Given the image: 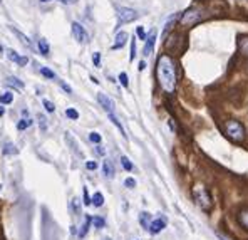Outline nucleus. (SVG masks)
<instances>
[{
  "label": "nucleus",
  "mask_w": 248,
  "mask_h": 240,
  "mask_svg": "<svg viewBox=\"0 0 248 240\" xmlns=\"http://www.w3.org/2000/svg\"><path fill=\"white\" fill-rule=\"evenodd\" d=\"M61 86H62V89H64L65 93H69V94L72 93V89H71V87H69L67 84H65V82H61Z\"/></svg>",
  "instance_id": "obj_40"
},
{
  "label": "nucleus",
  "mask_w": 248,
  "mask_h": 240,
  "mask_svg": "<svg viewBox=\"0 0 248 240\" xmlns=\"http://www.w3.org/2000/svg\"><path fill=\"white\" fill-rule=\"evenodd\" d=\"M72 34H74V37L78 42H81V44L87 42V32L79 22H74V24H72Z\"/></svg>",
  "instance_id": "obj_5"
},
{
  "label": "nucleus",
  "mask_w": 248,
  "mask_h": 240,
  "mask_svg": "<svg viewBox=\"0 0 248 240\" xmlns=\"http://www.w3.org/2000/svg\"><path fill=\"white\" fill-rule=\"evenodd\" d=\"M59 2H62V3H67V2H65V0H59Z\"/></svg>",
  "instance_id": "obj_47"
},
{
  "label": "nucleus",
  "mask_w": 248,
  "mask_h": 240,
  "mask_svg": "<svg viewBox=\"0 0 248 240\" xmlns=\"http://www.w3.org/2000/svg\"><path fill=\"white\" fill-rule=\"evenodd\" d=\"M144 67H146V63H140V71H143Z\"/></svg>",
  "instance_id": "obj_44"
},
{
  "label": "nucleus",
  "mask_w": 248,
  "mask_h": 240,
  "mask_svg": "<svg viewBox=\"0 0 248 240\" xmlns=\"http://www.w3.org/2000/svg\"><path fill=\"white\" fill-rule=\"evenodd\" d=\"M151 215H149V213L148 212H143V213H141V215H140V224L141 225H143V227L144 228H149V225H151Z\"/></svg>",
  "instance_id": "obj_13"
},
{
  "label": "nucleus",
  "mask_w": 248,
  "mask_h": 240,
  "mask_svg": "<svg viewBox=\"0 0 248 240\" xmlns=\"http://www.w3.org/2000/svg\"><path fill=\"white\" fill-rule=\"evenodd\" d=\"M155 42H156V31H151L148 37H146V46H144V50H143L144 56H149V54L153 52V49H155Z\"/></svg>",
  "instance_id": "obj_8"
},
{
  "label": "nucleus",
  "mask_w": 248,
  "mask_h": 240,
  "mask_svg": "<svg viewBox=\"0 0 248 240\" xmlns=\"http://www.w3.org/2000/svg\"><path fill=\"white\" fill-rule=\"evenodd\" d=\"M103 172H104V175L108 178L114 176V168H112V165H111V161H109V160H106V161L103 163Z\"/></svg>",
  "instance_id": "obj_11"
},
{
  "label": "nucleus",
  "mask_w": 248,
  "mask_h": 240,
  "mask_svg": "<svg viewBox=\"0 0 248 240\" xmlns=\"http://www.w3.org/2000/svg\"><path fill=\"white\" fill-rule=\"evenodd\" d=\"M108 116H109V119H111V121H112V125H114L116 128H118L119 131H121V134H123L124 138H126V133H124V128L121 126V123H119V119L114 116V112H108Z\"/></svg>",
  "instance_id": "obj_14"
},
{
  "label": "nucleus",
  "mask_w": 248,
  "mask_h": 240,
  "mask_svg": "<svg viewBox=\"0 0 248 240\" xmlns=\"http://www.w3.org/2000/svg\"><path fill=\"white\" fill-rule=\"evenodd\" d=\"M41 74L42 76H46V78H49V79H54L56 78V74H54L50 69H47V67H41Z\"/></svg>",
  "instance_id": "obj_25"
},
{
  "label": "nucleus",
  "mask_w": 248,
  "mask_h": 240,
  "mask_svg": "<svg viewBox=\"0 0 248 240\" xmlns=\"http://www.w3.org/2000/svg\"><path fill=\"white\" fill-rule=\"evenodd\" d=\"M121 163H123L124 170H127V172H131V170H133V163L129 161V158H127V156H123V158H121Z\"/></svg>",
  "instance_id": "obj_24"
},
{
  "label": "nucleus",
  "mask_w": 248,
  "mask_h": 240,
  "mask_svg": "<svg viewBox=\"0 0 248 240\" xmlns=\"http://www.w3.org/2000/svg\"><path fill=\"white\" fill-rule=\"evenodd\" d=\"M93 225H94V228H103L106 225V222H104V218H101V217H94Z\"/></svg>",
  "instance_id": "obj_22"
},
{
  "label": "nucleus",
  "mask_w": 248,
  "mask_h": 240,
  "mask_svg": "<svg viewBox=\"0 0 248 240\" xmlns=\"http://www.w3.org/2000/svg\"><path fill=\"white\" fill-rule=\"evenodd\" d=\"M65 116H67V118H71V119H78L79 112L76 111V109H67V111H65Z\"/></svg>",
  "instance_id": "obj_26"
},
{
  "label": "nucleus",
  "mask_w": 248,
  "mask_h": 240,
  "mask_svg": "<svg viewBox=\"0 0 248 240\" xmlns=\"http://www.w3.org/2000/svg\"><path fill=\"white\" fill-rule=\"evenodd\" d=\"M193 195H195L196 203L202 207L203 212H210L211 207H213V202H211V196H210V193H208L206 188H203V187L193 188Z\"/></svg>",
  "instance_id": "obj_3"
},
{
  "label": "nucleus",
  "mask_w": 248,
  "mask_h": 240,
  "mask_svg": "<svg viewBox=\"0 0 248 240\" xmlns=\"http://www.w3.org/2000/svg\"><path fill=\"white\" fill-rule=\"evenodd\" d=\"M89 140L93 141V143L99 144V143H101V134H99V133H91V134H89Z\"/></svg>",
  "instance_id": "obj_27"
},
{
  "label": "nucleus",
  "mask_w": 248,
  "mask_h": 240,
  "mask_svg": "<svg viewBox=\"0 0 248 240\" xmlns=\"http://www.w3.org/2000/svg\"><path fill=\"white\" fill-rule=\"evenodd\" d=\"M138 19V12L129 7H119L118 9V20L121 24H127V22H133Z\"/></svg>",
  "instance_id": "obj_4"
},
{
  "label": "nucleus",
  "mask_w": 248,
  "mask_h": 240,
  "mask_svg": "<svg viewBox=\"0 0 248 240\" xmlns=\"http://www.w3.org/2000/svg\"><path fill=\"white\" fill-rule=\"evenodd\" d=\"M10 31H12V32H14V34H16V35H17V37H19V39H20V41H22V42H24V44H25V46H29V47H31V46H32L31 39H29V37H25V35H24V34H22V32H19V31H17V29L10 27Z\"/></svg>",
  "instance_id": "obj_17"
},
{
  "label": "nucleus",
  "mask_w": 248,
  "mask_h": 240,
  "mask_svg": "<svg viewBox=\"0 0 248 240\" xmlns=\"http://www.w3.org/2000/svg\"><path fill=\"white\" fill-rule=\"evenodd\" d=\"M14 101V94L12 93H5L3 96H0V103L2 104H9Z\"/></svg>",
  "instance_id": "obj_21"
},
{
  "label": "nucleus",
  "mask_w": 248,
  "mask_h": 240,
  "mask_svg": "<svg viewBox=\"0 0 248 240\" xmlns=\"http://www.w3.org/2000/svg\"><path fill=\"white\" fill-rule=\"evenodd\" d=\"M86 168L87 170H96L97 168V163L96 161H87L86 163Z\"/></svg>",
  "instance_id": "obj_35"
},
{
  "label": "nucleus",
  "mask_w": 248,
  "mask_h": 240,
  "mask_svg": "<svg viewBox=\"0 0 248 240\" xmlns=\"http://www.w3.org/2000/svg\"><path fill=\"white\" fill-rule=\"evenodd\" d=\"M165 227H166V220H165V218H156V220L151 222V225H149L148 230H149V234L158 235Z\"/></svg>",
  "instance_id": "obj_6"
},
{
  "label": "nucleus",
  "mask_w": 248,
  "mask_h": 240,
  "mask_svg": "<svg viewBox=\"0 0 248 240\" xmlns=\"http://www.w3.org/2000/svg\"><path fill=\"white\" fill-rule=\"evenodd\" d=\"M96 151H97V153H99V155H104V153H106L103 146H96Z\"/></svg>",
  "instance_id": "obj_42"
},
{
  "label": "nucleus",
  "mask_w": 248,
  "mask_h": 240,
  "mask_svg": "<svg viewBox=\"0 0 248 240\" xmlns=\"http://www.w3.org/2000/svg\"><path fill=\"white\" fill-rule=\"evenodd\" d=\"M39 123H41L42 129L46 131V129H47V125H46V118H44V116H39Z\"/></svg>",
  "instance_id": "obj_39"
},
{
  "label": "nucleus",
  "mask_w": 248,
  "mask_h": 240,
  "mask_svg": "<svg viewBox=\"0 0 248 240\" xmlns=\"http://www.w3.org/2000/svg\"><path fill=\"white\" fill-rule=\"evenodd\" d=\"M93 203V198L89 196V193H87V190L84 188V205H91Z\"/></svg>",
  "instance_id": "obj_31"
},
{
  "label": "nucleus",
  "mask_w": 248,
  "mask_h": 240,
  "mask_svg": "<svg viewBox=\"0 0 248 240\" xmlns=\"http://www.w3.org/2000/svg\"><path fill=\"white\" fill-rule=\"evenodd\" d=\"M124 185H126V187H129V188H134V187H136V180H134V178H126Z\"/></svg>",
  "instance_id": "obj_32"
},
{
  "label": "nucleus",
  "mask_w": 248,
  "mask_h": 240,
  "mask_svg": "<svg viewBox=\"0 0 248 240\" xmlns=\"http://www.w3.org/2000/svg\"><path fill=\"white\" fill-rule=\"evenodd\" d=\"M72 208H74V212H76V213H79V200H78V198L72 200Z\"/></svg>",
  "instance_id": "obj_37"
},
{
  "label": "nucleus",
  "mask_w": 248,
  "mask_h": 240,
  "mask_svg": "<svg viewBox=\"0 0 248 240\" xmlns=\"http://www.w3.org/2000/svg\"><path fill=\"white\" fill-rule=\"evenodd\" d=\"M217 237H218V239H221V240H228V239H227V235H223L221 232H217Z\"/></svg>",
  "instance_id": "obj_41"
},
{
  "label": "nucleus",
  "mask_w": 248,
  "mask_h": 240,
  "mask_svg": "<svg viewBox=\"0 0 248 240\" xmlns=\"http://www.w3.org/2000/svg\"><path fill=\"white\" fill-rule=\"evenodd\" d=\"M7 57H9V59L12 61V63H16V64H19V65H25V64L29 63L27 57L20 56V54H17L16 50H12V49L7 50Z\"/></svg>",
  "instance_id": "obj_9"
},
{
  "label": "nucleus",
  "mask_w": 248,
  "mask_h": 240,
  "mask_svg": "<svg viewBox=\"0 0 248 240\" xmlns=\"http://www.w3.org/2000/svg\"><path fill=\"white\" fill-rule=\"evenodd\" d=\"M91 222H93V218H91V217H86V220H84V225H82L81 232H79V237H84V235L87 234V230H89Z\"/></svg>",
  "instance_id": "obj_19"
},
{
  "label": "nucleus",
  "mask_w": 248,
  "mask_h": 240,
  "mask_svg": "<svg viewBox=\"0 0 248 240\" xmlns=\"http://www.w3.org/2000/svg\"><path fill=\"white\" fill-rule=\"evenodd\" d=\"M225 131H227L228 136L233 141H236V143H242L245 140V128H243V125L240 121L230 119V121H227V125H225Z\"/></svg>",
  "instance_id": "obj_2"
},
{
  "label": "nucleus",
  "mask_w": 248,
  "mask_h": 240,
  "mask_svg": "<svg viewBox=\"0 0 248 240\" xmlns=\"http://www.w3.org/2000/svg\"><path fill=\"white\" fill-rule=\"evenodd\" d=\"M238 49H240V52H242V54L248 56V37H240Z\"/></svg>",
  "instance_id": "obj_16"
},
{
  "label": "nucleus",
  "mask_w": 248,
  "mask_h": 240,
  "mask_svg": "<svg viewBox=\"0 0 248 240\" xmlns=\"http://www.w3.org/2000/svg\"><path fill=\"white\" fill-rule=\"evenodd\" d=\"M174 20H176V16H173L170 20L166 22V25H165V32H163V35H166V34H168V31H170V29H171V25H173V22H174Z\"/></svg>",
  "instance_id": "obj_29"
},
{
  "label": "nucleus",
  "mask_w": 248,
  "mask_h": 240,
  "mask_svg": "<svg viewBox=\"0 0 248 240\" xmlns=\"http://www.w3.org/2000/svg\"><path fill=\"white\" fill-rule=\"evenodd\" d=\"M39 50H41V54L42 56H49V52H50V49H49V44H47L46 39H41L39 41Z\"/></svg>",
  "instance_id": "obj_15"
},
{
  "label": "nucleus",
  "mask_w": 248,
  "mask_h": 240,
  "mask_svg": "<svg viewBox=\"0 0 248 240\" xmlns=\"http://www.w3.org/2000/svg\"><path fill=\"white\" fill-rule=\"evenodd\" d=\"M119 81H121V84L124 87L129 86V81H127V74H126V72H121V74H119Z\"/></svg>",
  "instance_id": "obj_28"
},
{
  "label": "nucleus",
  "mask_w": 248,
  "mask_h": 240,
  "mask_svg": "<svg viewBox=\"0 0 248 240\" xmlns=\"http://www.w3.org/2000/svg\"><path fill=\"white\" fill-rule=\"evenodd\" d=\"M156 76H158L159 86L168 94H173L176 89V65L168 54H163L158 59L156 65Z\"/></svg>",
  "instance_id": "obj_1"
},
{
  "label": "nucleus",
  "mask_w": 248,
  "mask_h": 240,
  "mask_svg": "<svg viewBox=\"0 0 248 240\" xmlns=\"http://www.w3.org/2000/svg\"><path fill=\"white\" fill-rule=\"evenodd\" d=\"M134 57H136V42H131V56H129V59L133 61Z\"/></svg>",
  "instance_id": "obj_33"
},
{
  "label": "nucleus",
  "mask_w": 248,
  "mask_h": 240,
  "mask_svg": "<svg viewBox=\"0 0 248 240\" xmlns=\"http://www.w3.org/2000/svg\"><path fill=\"white\" fill-rule=\"evenodd\" d=\"M238 222H240V225H242L243 228H247V230H248V208H245V210H242V212H240Z\"/></svg>",
  "instance_id": "obj_12"
},
{
  "label": "nucleus",
  "mask_w": 248,
  "mask_h": 240,
  "mask_svg": "<svg viewBox=\"0 0 248 240\" xmlns=\"http://www.w3.org/2000/svg\"><path fill=\"white\" fill-rule=\"evenodd\" d=\"M91 81H93V82H94V84H99V81H97V79H96V78H94V76H91Z\"/></svg>",
  "instance_id": "obj_43"
},
{
  "label": "nucleus",
  "mask_w": 248,
  "mask_h": 240,
  "mask_svg": "<svg viewBox=\"0 0 248 240\" xmlns=\"http://www.w3.org/2000/svg\"><path fill=\"white\" fill-rule=\"evenodd\" d=\"M103 203H104V196H103V193H94V196H93V205L94 207H103Z\"/></svg>",
  "instance_id": "obj_18"
},
{
  "label": "nucleus",
  "mask_w": 248,
  "mask_h": 240,
  "mask_svg": "<svg viewBox=\"0 0 248 240\" xmlns=\"http://www.w3.org/2000/svg\"><path fill=\"white\" fill-rule=\"evenodd\" d=\"M31 126H32V121H31V119H20V121L17 123V128H19L20 131L31 128Z\"/></svg>",
  "instance_id": "obj_20"
},
{
  "label": "nucleus",
  "mask_w": 248,
  "mask_h": 240,
  "mask_svg": "<svg viewBox=\"0 0 248 240\" xmlns=\"http://www.w3.org/2000/svg\"><path fill=\"white\" fill-rule=\"evenodd\" d=\"M3 114H5V109H3V108H0V116H3Z\"/></svg>",
  "instance_id": "obj_45"
},
{
  "label": "nucleus",
  "mask_w": 248,
  "mask_h": 240,
  "mask_svg": "<svg viewBox=\"0 0 248 240\" xmlns=\"http://www.w3.org/2000/svg\"><path fill=\"white\" fill-rule=\"evenodd\" d=\"M65 2H67V3H76L78 0H65Z\"/></svg>",
  "instance_id": "obj_46"
},
{
  "label": "nucleus",
  "mask_w": 248,
  "mask_h": 240,
  "mask_svg": "<svg viewBox=\"0 0 248 240\" xmlns=\"http://www.w3.org/2000/svg\"><path fill=\"white\" fill-rule=\"evenodd\" d=\"M0 2H2V0H0Z\"/></svg>",
  "instance_id": "obj_50"
},
{
  "label": "nucleus",
  "mask_w": 248,
  "mask_h": 240,
  "mask_svg": "<svg viewBox=\"0 0 248 240\" xmlns=\"http://www.w3.org/2000/svg\"><path fill=\"white\" fill-rule=\"evenodd\" d=\"M136 34H138V37H141V41H146V32L143 27H138Z\"/></svg>",
  "instance_id": "obj_34"
},
{
  "label": "nucleus",
  "mask_w": 248,
  "mask_h": 240,
  "mask_svg": "<svg viewBox=\"0 0 248 240\" xmlns=\"http://www.w3.org/2000/svg\"><path fill=\"white\" fill-rule=\"evenodd\" d=\"M93 63H94V65H96V67H99V65H101V54L99 52H94Z\"/></svg>",
  "instance_id": "obj_30"
},
{
  "label": "nucleus",
  "mask_w": 248,
  "mask_h": 240,
  "mask_svg": "<svg viewBox=\"0 0 248 240\" xmlns=\"http://www.w3.org/2000/svg\"><path fill=\"white\" fill-rule=\"evenodd\" d=\"M97 101H99V104L104 108L106 112H112V111H114V103H112V101L109 99L106 94H103V93L97 94Z\"/></svg>",
  "instance_id": "obj_7"
},
{
  "label": "nucleus",
  "mask_w": 248,
  "mask_h": 240,
  "mask_svg": "<svg viewBox=\"0 0 248 240\" xmlns=\"http://www.w3.org/2000/svg\"><path fill=\"white\" fill-rule=\"evenodd\" d=\"M126 41H127L126 32H119V34L116 35V42H114V46H112V49H119V47H123L124 44H126Z\"/></svg>",
  "instance_id": "obj_10"
},
{
  "label": "nucleus",
  "mask_w": 248,
  "mask_h": 240,
  "mask_svg": "<svg viewBox=\"0 0 248 240\" xmlns=\"http://www.w3.org/2000/svg\"><path fill=\"white\" fill-rule=\"evenodd\" d=\"M9 81H10V82H14V84H17L19 87H24V82L19 81V79H17V78H10Z\"/></svg>",
  "instance_id": "obj_38"
},
{
  "label": "nucleus",
  "mask_w": 248,
  "mask_h": 240,
  "mask_svg": "<svg viewBox=\"0 0 248 240\" xmlns=\"http://www.w3.org/2000/svg\"><path fill=\"white\" fill-rule=\"evenodd\" d=\"M3 153H5V155H10V153H16V150H14L12 144H5V150H3Z\"/></svg>",
  "instance_id": "obj_36"
},
{
  "label": "nucleus",
  "mask_w": 248,
  "mask_h": 240,
  "mask_svg": "<svg viewBox=\"0 0 248 240\" xmlns=\"http://www.w3.org/2000/svg\"><path fill=\"white\" fill-rule=\"evenodd\" d=\"M104 240H111V239H104Z\"/></svg>",
  "instance_id": "obj_49"
},
{
  "label": "nucleus",
  "mask_w": 248,
  "mask_h": 240,
  "mask_svg": "<svg viewBox=\"0 0 248 240\" xmlns=\"http://www.w3.org/2000/svg\"><path fill=\"white\" fill-rule=\"evenodd\" d=\"M41 2H44V3H46V2H49V0H41Z\"/></svg>",
  "instance_id": "obj_48"
},
{
  "label": "nucleus",
  "mask_w": 248,
  "mask_h": 240,
  "mask_svg": "<svg viewBox=\"0 0 248 240\" xmlns=\"http://www.w3.org/2000/svg\"><path fill=\"white\" fill-rule=\"evenodd\" d=\"M42 104H44V108H46L47 112H54V111H56V106H54V103H50L49 99H44Z\"/></svg>",
  "instance_id": "obj_23"
}]
</instances>
